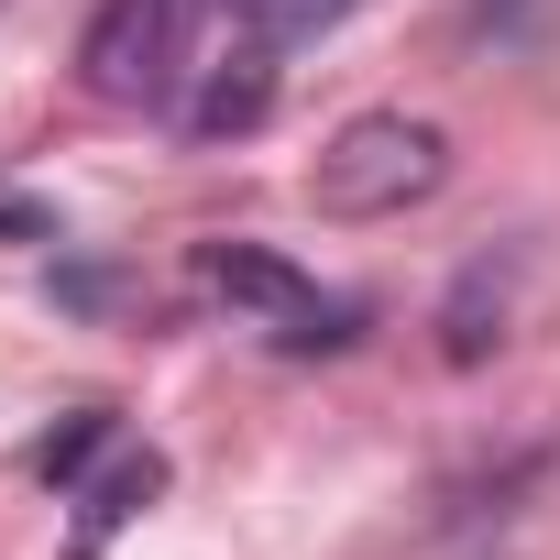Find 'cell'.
<instances>
[{"label": "cell", "instance_id": "6da1fadb", "mask_svg": "<svg viewBox=\"0 0 560 560\" xmlns=\"http://www.w3.org/2000/svg\"><path fill=\"white\" fill-rule=\"evenodd\" d=\"M451 176V132L418 121V110H363L319 143L308 165V209L319 220H407L418 198H440Z\"/></svg>", "mask_w": 560, "mask_h": 560}, {"label": "cell", "instance_id": "7a4b0ae2", "mask_svg": "<svg viewBox=\"0 0 560 560\" xmlns=\"http://www.w3.org/2000/svg\"><path fill=\"white\" fill-rule=\"evenodd\" d=\"M198 287H209L220 308H242L253 330H275L287 352H330V341H352V308L319 298L308 275H298L287 253H264V242H198Z\"/></svg>", "mask_w": 560, "mask_h": 560}, {"label": "cell", "instance_id": "3957f363", "mask_svg": "<svg viewBox=\"0 0 560 560\" xmlns=\"http://www.w3.org/2000/svg\"><path fill=\"white\" fill-rule=\"evenodd\" d=\"M187 34H198V0H100L78 67L100 100H165L187 78Z\"/></svg>", "mask_w": 560, "mask_h": 560}, {"label": "cell", "instance_id": "277c9868", "mask_svg": "<svg viewBox=\"0 0 560 560\" xmlns=\"http://www.w3.org/2000/svg\"><path fill=\"white\" fill-rule=\"evenodd\" d=\"M275 110V45L264 34H231L209 67H198V89H187V132L198 143H231V132H253Z\"/></svg>", "mask_w": 560, "mask_h": 560}, {"label": "cell", "instance_id": "5b68a950", "mask_svg": "<svg viewBox=\"0 0 560 560\" xmlns=\"http://www.w3.org/2000/svg\"><path fill=\"white\" fill-rule=\"evenodd\" d=\"M154 494H165V451H121V462H110V472L78 494V560H89L100 538H121V527L154 505Z\"/></svg>", "mask_w": 560, "mask_h": 560}, {"label": "cell", "instance_id": "8992f818", "mask_svg": "<svg viewBox=\"0 0 560 560\" xmlns=\"http://www.w3.org/2000/svg\"><path fill=\"white\" fill-rule=\"evenodd\" d=\"M494 341H505V275L472 264L462 287H451V308H440V352H451V363H483Z\"/></svg>", "mask_w": 560, "mask_h": 560}, {"label": "cell", "instance_id": "52a82bcc", "mask_svg": "<svg viewBox=\"0 0 560 560\" xmlns=\"http://www.w3.org/2000/svg\"><path fill=\"white\" fill-rule=\"evenodd\" d=\"M231 12H242V34H264V45H308V34L352 23L363 0H231Z\"/></svg>", "mask_w": 560, "mask_h": 560}, {"label": "cell", "instance_id": "ba28073f", "mask_svg": "<svg viewBox=\"0 0 560 560\" xmlns=\"http://www.w3.org/2000/svg\"><path fill=\"white\" fill-rule=\"evenodd\" d=\"M100 440H110V407H78V418H67L45 451H34V472H45V483H78V472L100 462Z\"/></svg>", "mask_w": 560, "mask_h": 560}, {"label": "cell", "instance_id": "9c48e42d", "mask_svg": "<svg viewBox=\"0 0 560 560\" xmlns=\"http://www.w3.org/2000/svg\"><path fill=\"white\" fill-rule=\"evenodd\" d=\"M494 12H516V0H494Z\"/></svg>", "mask_w": 560, "mask_h": 560}]
</instances>
